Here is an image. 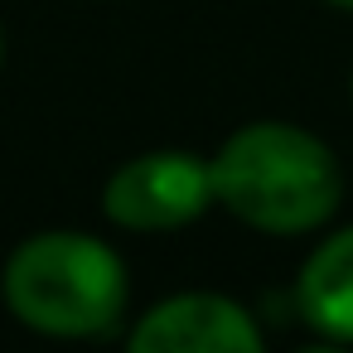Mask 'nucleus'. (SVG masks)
<instances>
[{
	"instance_id": "0eeeda50",
	"label": "nucleus",
	"mask_w": 353,
	"mask_h": 353,
	"mask_svg": "<svg viewBox=\"0 0 353 353\" xmlns=\"http://www.w3.org/2000/svg\"><path fill=\"white\" fill-rule=\"evenodd\" d=\"M329 6H343V10H353V0H329Z\"/></svg>"
},
{
	"instance_id": "7ed1b4c3",
	"label": "nucleus",
	"mask_w": 353,
	"mask_h": 353,
	"mask_svg": "<svg viewBox=\"0 0 353 353\" xmlns=\"http://www.w3.org/2000/svg\"><path fill=\"white\" fill-rule=\"evenodd\" d=\"M213 203V174L203 160L184 150H150L126 160L102 194V208L112 223L131 232H165L194 223Z\"/></svg>"
},
{
	"instance_id": "f03ea898",
	"label": "nucleus",
	"mask_w": 353,
	"mask_h": 353,
	"mask_svg": "<svg viewBox=\"0 0 353 353\" xmlns=\"http://www.w3.org/2000/svg\"><path fill=\"white\" fill-rule=\"evenodd\" d=\"M6 305L39 334L88 339L117 324L126 305V266L88 232H39L6 261Z\"/></svg>"
},
{
	"instance_id": "423d86ee",
	"label": "nucleus",
	"mask_w": 353,
	"mask_h": 353,
	"mask_svg": "<svg viewBox=\"0 0 353 353\" xmlns=\"http://www.w3.org/2000/svg\"><path fill=\"white\" fill-rule=\"evenodd\" d=\"M0 63H6V30H0Z\"/></svg>"
},
{
	"instance_id": "20e7f679",
	"label": "nucleus",
	"mask_w": 353,
	"mask_h": 353,
	"mask_svg": "<svg viewBox=\"0 0 353 353\" xmlns=\"http://www.w3.org/2000/svg\"><path fill=\"white\" fill-rule=\"evenodd\" d=\"M126 343L136 353H256L261 334L237 300L189 290L141 314Z\"/></svg>"
},
{
	"instance_id": "f257e3e1",
	"label": "nucleus",
	"mask_w": 353,
	"mask_h": 353,
	"mask_svg": "<svg viewBox=\"0 0 353 353\" xmlns=\"http://www.w3.org/2000/svg\"><path fill=\"white\" fill-rule=\"evenodd\" d=\"M208 174L213 199L261 232H310L339 208L343 194L334 150L290 121L242 126L208 160Z\"/></svg>"
},
{
	"instance_id": "39448f33",
	"label": "nucleus",
	"mask_w": 353,
	"mask_h": 353,
	"mask_svg": "<svg viewBox=\"0 0 353 353\" xmlns=\"http://www.w3.org/2000/svg\"><path fill=\"white\" fill-rule=\"evenodd\" d=\"M300 314L329 339H353V228L334 232L300 271Z\"/></svg>"
}]
</instances>
